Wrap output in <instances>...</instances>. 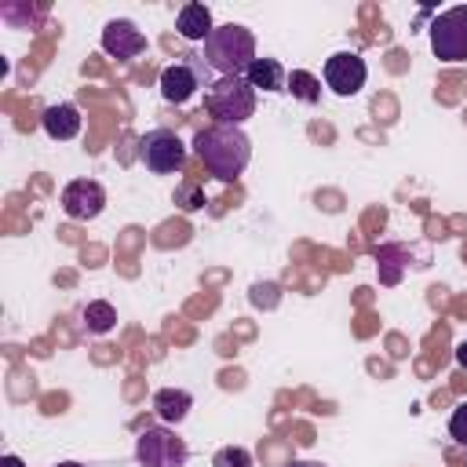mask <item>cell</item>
<instances>
[{
    "instance_id": "obj_1",
    "label": "cell",
    "mask_w": 467,
    "mask_h": 467,
    "mask_svg": "<svg viewBox=\"0 0 467 467\" xmlns=\"http://www.w3.org/2000/svg\"><path fill=\"white\" fill-rule=\"evenodd\" d=\"M193 150H197L201 164L219 182H234L248 168V161H252V142L234 124H208V128H201L193 135Z\"/></svg>"
},
{
    "instance_id": "obj_2",
    "label": "cell",
    "mask_w": 467,
    "mask_h": 467,
    "mask_svg": "<svg viewBox=\"0 0 467 467\" xmlns=\"http://www.w3.org/2000/svg\"><path fill=\"white\" fill-rule=\"evenodd\" d=\"M252 62H255V36L237 22L215 26L212 36L204 40V66L215 69L219 77H244Z\"/></svg>"
},
{
    "instance_id": "obj_3",
    "label": "cell",
    "mask_w": 467,
    "mask_h": 467,
    "mask_svg": "<svg viewBox=\"0 0 467 467\" xmlns=\"http://www.w3.org/2000/svg\"><path fill=\"white\" fill-rule=\"evenodd\" d=\"M204 109L215 117V124H241L255 113V88L244 77H219L204 91Z\"/></svg>"
},
{
    "instance_id": "obj_4",
    "label": "cell",
    "mask_w": 467,
    "mask_h": 467,
    "mask_svg": "<svg viewBox=\"0 0 467 467\" xmlns=\"http://www.w3.org/2000/svg\"><path fill=\"white\" fill-rule=\"evenodd\" d=\"M186 441L168 431V427H146L135 441V460L139 467H186Z\"/></svg>"
},
{
    "instance_id": "obj_5",
    "label": "cell",
    "mask_w": 467,
    "mask_h": 467,
    "mask_svg": "<svg viewBox=\"0 0 467 467\" xmlns=\"http://www.w3.org/2000/svg\"><path fill=\"white\" fill-rule=\"evenodd\" d=\"M431 47L441 62H467V4L434 15Z\"/></svg>"
},
{
    "instance_id": "obj_6",
    "label": "cell",
    "mask_w": 467,
    "mask_h": 467,
    "mask_svg": "<svg viewBox=\"0 0 467 467\" xmlns=\"http://www.w3.org/2000/svg\"><path fill=\"white\" fill-rule=\"evenodd\" d=\"M139 157H142V164H146L150 171L168 175V171L182 168L186 146H182V139H179L171 128H153V131H146V135L139 139Z\"/></svg>"
},
{
    "instance_id": "obj_7",
    "label": "cell",
    "mask_w": 467,
    "mask_h": 467,
    "mask_svg": "<svg viewBox=\"0 0 467 467\" xmlns=\"http://www.w3.org/2000/svg\"><path fill=\"white\" fill-rule=\"evenodd\" d=\"M365 77H368V66L358 51H336L328 55L325 62V84L336 91V95H358L365 88Z\"/></svg>"
},
{
    "instance_id": "obj_8",
    "label": "cell",
    "mask_w": 467,
    "mask_h": 467,
    "mask_svg": "<svg viewBox=\"0 0 467 467\" xmlns=\"http://www.w3.org/2000/svg\"><path fill=\"white\" fill-rule=\"evenodd\" d=\"M201 80H204L201 62L186 55V58H179V62L164 66V73H161V95H164V102L182 106V102H190V99L197 95Z\"/></svg>"
},
{
    "instance_id": "obj_9",
    "label": "cell",
    "mask_w": 467,
    "mask_h": 467,
    "mask_svg": "<svg viewBox=\"0 0 467 467\" xmlns=\"http://www.w3.org/2000/svg\"><path fill=\"white\" fill-rule=\"evenodd\" d=\"M102 208H106V190L95 179H73V182H66V190H62V212L69 219L88 223Z\"/></svg>"
},
{
    "instance_id": "obj_10",
    "label": "cell",
    "mask_w": 467,
    "mask_h": 467,
    "mask_svg": "<svg viewBox=\"0 0 467 467\" xmlns=\"http://www.w3.org/2000/svg\"><path fill=\"white\" fill-rule=\"evenodd\" d=\"M102 51L113 55V58H135V55L146 51V36H142V29H139L135 22L113 18V22H106V29H102Z\"/></svg>"
},
{
    "instance_id": "obj_11",
    "label": "cell",
    "mask_w": 467,
    "mask_h": 467,
    "mask_svg": "<svg viewBox=\"0 0 467 467\" xmlns=\"http://www.w3.org/2000/svg\"><path fill=\"white\" fill-rule=\"evenodd\" d=\"M40 128L47 131V139L66 142V139H73L80 131V109L73 102H55V106H47L40 113Z\"/></svg>"
},
{
    "instance_id": "obj_12",
    "label": "cell",
    "mask_w": 467,
    "mask_h": 467,
    "mask_svg": "<svg viewBox=\"0 0 467 467\" xmlns=\"http://www.w3.org/2000/svg\"><path fill=\"white\" fill-rule=\"evenodd\" d=\"M175 29L182 40H208L212 36V11L204 4H182L179 7V18H175Z\"/></svg>"
},
{
    "instance_id": "obj_13",
    "label": "cell",
    "mask_w": 467,
    "mask_h": 467,
    "mask_svg": "<svg viewBox=\"0 0 467 467\" xmlns=\"http://www.w3.org/2000/svg\"><path fill=\"white\" fill-rule=\"evenodd\" d=\"M244 80L255 88V91H285L288 84V73L277 58H255L248 69H244Z\"/></svg>"
},
{
    "instance_id": "obj_14",
    "label": "cell",
    "mask_w": 467,
    "mask_h": 467,
    "mask_svg": "<svg viewBox=\"0 0 467 467\" xmlns=\"http://www.w3.org/2000/svg\"><path fill=\"white\" fill-rule=\"evenodd\" d=\"M193 409V398H190V390H179V387H161L157 394H153V412L164 420V423H179V420H186V412Z\"/></svg>"
},
{
    "instance_id": "obj_15",
    "label": "cell",
    "mask_w": 467,
    "mask_h": 467,
    "mask_svg": "<svg viewBox=\"0 0 467 467\" xmlns=\"http://www.w3.org/2000/svg\"><path fill=\"white\" fill-rule=\"evenodd\" d=\"M285 88L292 91V99H299V102H306V106L321 102V80H317L314 73H306V69H292Z\"/></svg>"
},
{
    "instance_id": "obj_16",
    "label": "cell",
    "mask_w": 467,
    "mask_h": 467,
    "mask_svg": "<svg viewBox=\"0 0 467 467\" xmlns=\"http://www.w3.org/2000/svg\"><path fill=\"white\" fill-rule=\"evenodd\" d=\"M113 321H117V310H113L106 299H91V303L84 306V328H88V332L106 336V332L113 328Z\"/></svg>"
},
{
    "instance_id": "obj_17",
    "label": "cell",
    "mask_w": 467,
    "mask_h": 467,
    "mask_svg": "<svg viewBox=\"0 0 467 467\" xmlns=\"http://www.w3.org/2000/svg\"><path fill=\"white\" fill-rule=\"evenodd\" d=\"M212 467H252V452L241 449V445H226V449L215 452Z\"/></svg>"
},
{
    "instance_id": "obj_18",
    "label": "cell",
    "mask_w": 467,
    "mask_h": 467,
    "mask_svg": "<svg viewBox=\"0 0 467 467\" xmlns=\"http://www.w3.org/2000/svg\"><path fill=\"white\" fill-rule=\"evenodd\" d=\"M175 204H179V208H186V212L201 208V204H204V193H201V186H197V182H182V186L175 190Z\"/></svg>"
},
{
    "instance_id": "obj_19",
    "label": "cell",
    "mask_w": 467,
    "mask_h": 467,
    "mask_svg": "<svg viewBox=\"0 0 467 467\" xmlns=\"http://www.w3.org/2000/svg\"><path fill=\"white\" fill-rule=\"evenodd\" d=\"M449 434H452V441L467 445V401H460V405L452 409V416H449Z\"/></svg>"
},
{
    "instance_id": "obj_20",
    "label": "cell",
    "mask_w": 467,
    "mask_h": 467,
    "mask_svg": "<svg viewBox=\"0 0 467 467\" xmlns=\"http://www.w3.org/2000/svg\"><path fill=\"white\" fill-rule=\"evenodd\" d=\"M0 467H26V463H22V460H18V456H15V452H7V456H4V460H0Z\"/></svg>"
},
{
    "instance_id": "obj_21",
    "label": "cell",
    "mask_w": 467,
    "mask_h": 467,
    "mask_svg": "<svg viewBox=\"0 0 467 467\" xmlns=\"http://www.w3.org/2000/svg\"><path fill=\"white\" fill-rule=\"evenodd\" d=\"M456 361H460V368H467V339L456 347Z\"/></svg>"
},
{
    "instance_id": "obj_22",
    "label": "cell",
    "mask_w": 467,
    "mask_h": 467,
    "mask_svg": "<svg viewBox=\"0 0 467 467\" xmlns=\"http://www.w3.org/2000/svg\"><path fill=\"white\" fill-rule=\"evenodd\" d=\"M288 467H325V463H317V460H292Z\"/></svg>"
},
{
    "instance_id": "obj_23",
    "label": "cell",
    "mask_w": 467,
    "mask_h": 467,
    "mask_svg": "<svg viewBox=\"0 0 467 467\" xmlns=\"http://www.w3.org/2000/svg\"><path fill=\"white\" fill-rule=\"evenodd\" d=\"M58 467H84V463H73V460H66V463H58Z\"/></svg>"
}]
</instances>
